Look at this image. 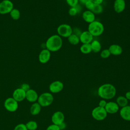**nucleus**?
<instances>
[{"label": "nucleus", "instance_id": "1", "mask_svg": "<svg viewBox=\"0 0 130 130\" xmlns=\"http://www.w3.org/2000/svg\"><path fill=\"white\" fill-rule=\"evenodd\" d=\"M115 87L110 83H105L101 85L98 89V95L104 100H111L116 95Z\"/></svg>", "mask_w": 130, "mask_h": 130}, {"label": "nucleus", "instance_id": "2", "mask_svg": "<svg viewBox=\"0 0 130 130\" xmlns=\"http://www.w3.org/2000/svg\"><path fill=\"white\" fill-rule=\"evenodd\" d=\"M63 42L60 37L58 35H53L50 36L46 41V49L50 52H56L60 49L62 46Z\"/></svg>", "mask_w": 130, "mask_h": 130}, {"label": "nucleus", "instance_id": "3", "mask_svg": "<svg viewBox=\"0 0 130 130\" xmlns=\"http://www.w3.org/2000/svg\"><path fill=\"white\" fill-rule=\"evenodd\" d=\"M88 31L93 37H99L104 32V26L102 22L97 20H94L88 24Z\"/></svg>", "mask_w": 130, "mask_h": 130}, {"label": "nucleus", "instance_id": "4", "mask_svg": "<svg viewBox=\"0 0 130 130\" xmlns=\"http://www.w3.org/2000/svg\"><path fill=\"white\" fill-rule=\"evenodd\" d=\"M54 100V98L51 92H46L42 93L39 95L37 102L42 107H46L52 104Z\"/></svg>", "mask_w": 130, "mask_h": 130}, {"label": "nucleus", "instance_id": "5", "mask_svg": "<svg viewBox=\"0 0 130 130\" xmlns=\"http://www.w3.org/2000/svg\"><path fill=\"white\" fill-rule=\"evenodd\" d=\"M107 112L105 108L98 106L93 109L91 111V116L93 119L98 121H101L104 120L107 116Z\"/></svg>", "mask_w": 130, "mask_h": 130}, {"label": "nucleus", "instance_id": "6", "mask_svg": "<svg viewBox=\"0 0 130 130\" xmlns=\"http://www.w3.org/2000/svg\"><path fill=\"white\" fill-rule=\"evenodd\" d=\"M57 35L60 37L68 38L73 34V28L68 24H61L57 28Z\"/></svg>", "mask_w": 130, "mask_h": 130}, {"label": "nucleus", "instance_id": "7", "mask_svg": "<svg viewBox=\"0 0 130 130\" xmlns=\"http://www.w3.org/2000/svg\"><path fill=\"white\" fill-rule=\"evenodd\" d=\"M4 105L7 111L10 112H14L18 109V102L12 97H9L5 100Z\"/></svg>", "mask_w": 130, "mask_h": 130}, {"label": "nucleus", "instance_id": "8", "mask_svg": "<svg viewBox=\"0 0 130 130\" xmlns=\"http://www.w3.org/2000/svg\"><path fill=\"white\" fill-rule=\"evenodd\" d=\"M13 9V4L10 0H3L0 3V14H6L10 13Z\"/></svg>", "mask_w": 130, "mask_h": 130}, {"label": "nucleus", "instance_id": "9", "mask_svg": "<svg viewBox=\"0 0 130 130\" xmlns=\"http://www.w3.org/2000/svg\"><path fill=\"white\" fill-rule=\"evenodd\" d=\"M64 87L63 83L60 81H55L52 82L49 86V89L51 93H56L62 91Z\"/></svg>", "mask_w": 130, "mask_h": 130}, {"label": "nucleus", "instance_id": "10", "mask_svg": "<svg viewBox=\"0 0 130 130\" xmlns=\"http://www.w3.org/2000/svg\"><path fill=\"white\" fill-rule=\"evenodd\" d=\"M64 120V114L61 111H56L52 115L51 121L52 124L58 125Z\"/></svg>", "mask_w": 130, "mask_h": 130}, {"label": "nucleus", "instance_id": "11", "mask_svg": "<svg viewBox=\"0 0 130 130\" xmlns=\"http://www.w3.org/2000/svg\"><path fill=\"white\" fill-rule=\"evenodd\" d=\"M26 91L20 87L15 89L12 93V98L18 102H21L25 99Z\"/></svg>", "mask_w": 130, "mask_h": 130}, {"label": "nucleus", "instance_id": "12", "mask_svg": "<svg viewBox=\"0 0 130 130\" xmlns=\"http://www.w3.org/2000/svg\"><path fill=\"white\" fill-rule=\"evenodd\" d=\"M79 39L82 44H90L93 40V37L88 30H85L82 32Z\"/></svg>", "mask_w": 130, "mask_h": 130}, {"label": "nucleus", "instance_id": "13", "mask_svg": "<svg viewBox=\"0 0 130 130\" xmlns=\"http://www.w3.org/2000/svg\"><path fill=\"white\" fill-rule=\"evenodd\" d=\"M126 7L125 0H114L113 8L117 13H121L124 11Z\"/></svg>", "mask_w": 130, "mask_h": 130}, {"label": "nucleus", "instance_id": "14", "mask_svg": "<svg viewBox=\"0 0 130 130\" xmlns=\"http://www.w3.org/2000/svg\"><path fill=\"white\" fill-rule=\"evenodd\" d=\"M51 52L47 49H43L39 55V60L42 63H47L50 59Z\"/></svg>", "mask_w": 130, "mask_h": 130}, {"label": "nucleus", "instance_id": "15", "mask_svg": "<svg viewBox=\"0 0 130 130\" xmlns=\"http://www.w3.org/2000/svg\"><path fill=\"white\" fill-rule=\"evenodd\" d=\"M38 97L39 95L37 92L33 89H29L26 91L25 99L30 103L36 102L38 101Z\"/></svg>", "mask_w": 130, "mask_h": 130}, {"label": "nucleus", "instance_id": "16", "mask_svg": "<svg viewBox=\"0 0 130 130\" xmlns=\"http://www.w3.org/2000/svg\"><path fill=\"white\" fill-rule=\"evenodd\" d=\"M105 109L107 113L115 114L118 111L119 107L115 102H109L107 103Z\"/></svg>", "mask_w": 130, "mask_h": 130}, {"label": "nucleus", "instance_id": "17", "mask_svg": "<svg viewBox=\"0 0 130 130\" xmlns=\"http://www.w3.org/2000/svg\"><path fill=\"white\" fill-rule=\"evenodd\" d=\"M82 17L84 21L89 24L95 20V14L92 11L89 10H87L84 11L82 13Z\"/></svg>", "mask_w": 130, "mask_h": 130}, {"label": "nucleus", "instance_id": "18", "mask_svg": "<svg viewBox=\"0 0 130 130\" xmlns=\"http://www.w3.org/2000/svg\"><path fill=\"white\" fill-rule=\"evenodd\" d=\"M120 116L124 120L130 121V106L127 105L120 110Z\"/></svg>", "mask_w": 130, "mask_h": 130}, {"label": "nucleus", "instance_id": "19", "mask_svg": "<svg viewBox=\"0 0 130 130\" xmlns=\"http://www.w3.org/2000/svg\"><path fill=\"white\" fill-rule=\"evenodd\" d=\"M111 55L114 56H118L121 54L122 53V48L118 44H112L108 48Z\"/></svg>", "mask_w": 130, "mask_h": 130}, {"label": "nucleus", "instance_id": "20", "mask_svg": "<svg viewBox=\"0 0 130 130\" xmlns=\"http://www.w3.org/2000/svg\"><path fill=\"white\" fill-rule=\"evenodd\" d=\"M41 108L42 107L38 102L33 103L30 107V114L34 116L38 115L41 111Z\"/></svg>", "mask_w": 130, "mask_h": 130}, {"label": "nucleus", "instance_id": "21", "mask_svg": "<svg viewBox=\"0 0 130 130\" xmlns=\"http://www.w3.org/2000/svg\"><path fill=\"white\" fill-rule=\"evenodd\" d=\"M92 52L94 53H99L101 50L102 46L101 43L98 40H93L90 43Z\"/></svg>", "mask_w": 130, "mask_h": 130}, {"label": "nucleus", "instance_id": "22", "mask_svg": "<svg viewBox=\"0 0 130 130\" xmlns=\"http://www.w3.org/2000/svg\"><path fill=\"white\" fill-rule=\"evenodd\" d=\"M116 103L119 107L122 108L128 105V100L124 96H119L117 98Z\"/></svg>", "mask_w": 130, "mask_h": 130}, {"label": "nucleus", "instance_id": "23", "mask_svg": "<svg viewBox=\"0 0 130 130\" xmlns=\"http://www.w3.org/2000/svg\"><path fill=\"white\" fill-rule=\"evenodd\" d=\"M68 40L69 43L73 45H76L80 42L79 37L73 33L68 38Z\"/></svg>", "mask_w": 130, "mask_h": 130}, {"label": "nucleus", "instance_id": "24", "mask_svg": "<svg viewBox=\"0 0 130 130\" xmlns=\"http://www.w3.org/2000/svg\"><path fill=\"white\" fill-rule=\"evenodd\" d=\"M80 50L83 54H89L91 51L90 44H82L80 47Z\"/></svg>", "mask_w": 130, "mask_h": 130}, {"label": "nucleus", "instance_id": "25", "mask_svg": "<svg viewBox=\"0 0 130 130\" xmlns=\"http://www.w3.org/2000/svg\"><path fill=\"white\" fill-rule=\"evenodd\" d=\"M25 125L28 130H36L38 128V123L35 120H30L28 121Z\"/></svg>", "mask_w": 130, "mask_h": 130}, {"label": "nucleus", "instance_id": "26", "mask_svg": "<svg viewBox=\"0 0 130 130\" xmlns=\"http://www.w3.org/2000/svg\"><path fill=\"white\" fill-rule=\"evenodd\" d=\"M91 11H92L95 15L100 14L103 12V7L102 4H94Z\"/></svg>", "mask_w": 130, "mask_h": 130}, {"label": "nucleus", "instance_id": "27", "mask_svg": "<svg viewBox=\"0 0 130 130\" xmlns=\"http://www.w3.org/2000/svg\"><path fill=\"white\" fill-rule=\"evenodd\" d=\"M11 18L14 20H18L20 17V12L17 9H13L10 12Z\"/></svg>", "mask_w": 130, "mask_h": 130}, {"label": "nucleus", "instance_id": "28", "mask_svg": "<svg viewBox=\"0 0 130 130\" xmlns=\"http://www.w3.org/2000/svg\"><path fill=\"white\" fill-rule=\"evenodd\" d=\"M111 55V53L108 49H105L102 50L100 52V56L103 59L107 58Z\"/></svg>", "mask_w": 130, "mask_h": 130}, {"label": "nucleus", "instance_id": "29", "mask_svg": "<svg viewBox=\"0 0 130 130\" xmlns=\"http://www.w3.org/2000/svg\"><path fill=\"white\" fill-rule=\"evenodd\" d=\"M68 13L70 16H74L79 13V11L77 10L76 7H70V8L69 10Z\"/></svg>", "mask_w": 130, "mask_h": 130}, {"label": "nucleus", "instance_id": "30", "mask_svg": "<svg viewBox=\"0 0 130 130\" xmlns=\"http://www.w3.org/2000/svg\"><path fill=\"white\" fill-rule=\"evenodd\" d=\"M67 4L70 7H76L77 5H78L79 0H66Z\"/></svg>", "mask_w": 130, "mask_h": 130}, {"label": "nucleus", "instance_id": "31", "mask_svg": "<svg viewBox=\"0 0 130 130\" xmlns=\"http://www.w3.org/2000/svg\"><path fill=\"white\" fill-rule=\"evenodd\" d=\"M14 130H28V129L25 125V124L19 123L15 126Z\"/></svg>", "mask_w": 130, "mask_h": 130}, {"label": "nucleus", "instance_id": "32", "mask_svg": "<svg viewBox=\"0 0 130 130\" xmlns=\"http://www.w3.org/2000/svg\"><path fill=\"white\" fill-rule=\"evenodd\" d=\"M94 4L90 0L88 2H87L85 4V8L87 9V10H89V11H91L93 6H94Z\"/></svg>", "mask_w": 130, "mask_h": 130}, {"label": "nucleus", "instance_id": "33", "mask_svg": "<svg viewBox=\"0 0 130 130\" xmlns=\"http://www.w3.org/2000/svg\"><path fill=\"white\" fill-rule=\"evenodd\" d=\"M46 130H60L58 125L52 124L49 125L46 128Z\"/></svg>", "mask_w": 130, "mask_h": 130}, {"label": "nucleus", "instance_id": "34", "mask_svg": "<svg viewBox=\"0 0 130 130\" xmlns=\"http://www.w3.org/2000/svg\"><path fill=\"white\" fill-rule=\"evenodd\" d=\"M20 88H22V89H23L25 91H27V90H28L30 88V86L29 85V84H27V83H23L22 84Z\"/></svg>", "mask_w": 130, "mask_h": 130}, {"label": "nucleus", "instance_id": "35", "mask_svg": "<svg viewBox=\"0 0 130 130\" xmlns=\"http://www.w3.org/2000/svg\"><path fill=\"white\" fill-rule=\"evenodd\" d=\"M82 31H81V30L79 28H75L74 29H73V33L77 35L78 36H80L81 34Z\"/></svg>", "mask_w": 130, "mask_h": 130}, {"label": "nucleus", "instance_id": "36", "mask_svg": "<svg viewBox=\"0 0 130 130\" xmlns=\"http://www.w3.org/2000/svg\"><path fill=\"white\" fill-rule=\"evenodd\" d=\"M107 102L105 100H104V99H102L101 100L99 103V106L101 107H103V108H105L106 104H107Z\"/></svg>", "mask_w": 130, "mask_h": 130}, {"label": "nucleus", "instance_id": "37", "mask_svg": "<svg viewBox=\"0 0 130 130\" xmlns=\"http://www.w3.org/2000/svg\"><path fill=\"white\" fill-rule=\"evenodd\" d=\"M58 126V127H59L60 130H63V129H64L66 128V123L63 121V122H62V123H61L60 124H59Z\"/></svg>", "mask_w": 130, "mask_h": 130}, {"label": "nucleus", "instance_id": "38", "mask_svg": "<svg viewBox=\"0 0 130 130\" xmlns=\"http://www.w3.org/2000/svg\"><path fill=\"white\" fill-rule=\"evenodd\" d=\"M94 4H102L104 0H90Z\"/></svg>", "mask_w": 130, "mask_h": 130}, {"label": "nucleus", "instance_id": "39", "mask_svg": "<svg viewBox=\"0 0 130 130\" xmlns=\"http://www.w3.org/2000/svg\"><path fill=\"white\" fill-rule=\"evenodd\" d=\"M125 97L128 101L130 100V91H127L125 93Z\"/></svg>", "mask_w": 130, "mask_h": 130}, {"label": "nucleus", "instance_id": "40", "mask_svg": "<svg viewBox=\"0 0 130 130\" xmlns=\"http://www.w3.org/2000/svg\"><path fill=\"white\" fill-rule=\"evenodd\" d=\"M89 1H90V0H79V2L84 5L87 2Z\"/></svg>", "mask_w": 130, "mask_h": 130}]
</instances>
